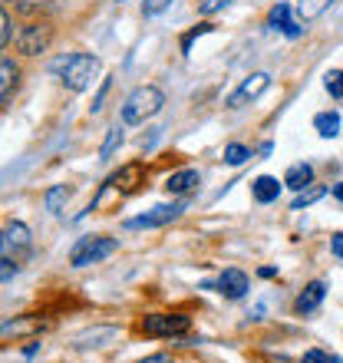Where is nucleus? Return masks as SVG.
<instances>
[{
  "label": "nucleus",
  "instance_id": "1",
  "mask_svg": "<svg viewBox=\"0 0 343 363\" xmlns=\"http://www.w3.org/2000/svg\"><path fill=\"white\" fill-rule=\"evenodd\" d=\"M162 106H165V93L159 86H135L133 93L125 96L119 116H123L125 125H139V123H145V119H152V116L162 113Z\"/></svg>",
  "mask_w": 343,
  "mask_h": 363
},
{
  "label": "nucleus",
  "instance_id": "2",
  "mask_svg": "<svg viewBox=\"0 0 343 363\" xmlns=\"http://www.w3.org/2000/svg\"><path fill=\"white\" fill-rule=\"evenodd\" d=\"M53 69H60V79H63L67 89L86 93V89L93 86V79L99 77V60H96L93 53H69V57H63Z\"/></svg>",
  "mask_w": 343,
  "mask_h": 363
},
{
  "label": "nucleus",
  "instance_id": "3",
  "mask_svg": "<svg viewBox=\"0 0 343 363\" xmlns=\"http://www.w3.org/2000/svg\"><path fill=\"white\" fill-rule=\"evenodd\" d=\"M50 43H53V27L47 20H27L13 33V47L20 57H40V53H47Z\"/></svg>",
  "mask_w": 343,
  "mask_h": 363
},
{
  "label": "nucleus",
  "instance_id": "4",
  "mask_svg": "<svg viewBox=\"0 0 343 363\" xmlns=\"http://www.w3.org/2000/svg\"><path fill=\"white\" fill-rule=\"evenodd\" d=\"M116 251H119V241L116 238L86 235V238H79L77 245H73V251H69V264H73V268H89V264H99V261H106L109 255H116Z\"/></svg>",
  "mask_w": 343,
  "mask_h": 363
},
{
  "label": "nucleus",
  "instance_id": "5",
  "mask_svg": "<svg viewBox=\"0 0 343 363\" xmlns=\"http://www.w3.org/2000/svg\"><path fill=\"white\" fill-rule=\"evenodd\" d=\"M145 337H185L191 330V317L185 314H145L139 324Z\"/></svg>",
  "mask_w": 343,
  "mask_h": 363
},
{
  "label": "nucleus",
  "instance_id": "6",
  "mask_svg": "<svg viewBox=\"0 0 343 363\" xmlns=\"http://www.w3.org/2000/svg\"><path fill=\"white\" fill-rule=\"evenodd\" d=\"M30 245H33V235H30V228L23 221H7L0 228V258L20 261L30 251Z\"/></svg>",
  "mask_w": 343,
  "mask_h": 363
},
{
  "label": "nucleus",
  "instance_id": "7",
  "mask_svg": "<svg viewBox=\"0 0 343 363\" xmlns=\"http://www.w3.org/2000/svg\"><path fill=\"white\" fill-rule=\"evenodd\" d=\"M181 211H185V205H181V201H172V205H155L152 211H145V215H139V218H129V221H125V228H162V225H169V221L181 218Z\"/></svg>",
  "mask_w": 343,
  "mask_h": 363
},
{
  "label": "nucleus",
  "instance_id": "8",
  "mask_svg": "<svg viewBox=\"0 0 343 363\" xmlns=\"http://www.w3.org/2000/svg\"><path fill=\"white\" fill-rule=\"evenodd\" d=\"M211 287H218V294L228 297V301H241V297L251 291V281H248V274H244V271L228 268V271H221V277Z\"/></svg>",
  "mask_w": 343,
  "mask_h": 363
},
{
  "label": "nucleus",
  "instance_id": "9",
  "mask_svg": "<svg viewBox=\"0 0 343 363\" xmlns=\"http://www.w3.org/2000/svg\"><path fill=\"white\" fill-rule=\"evenodd\" d=\"M267 27L281 30V33H284V37H291V40H297L300 33H304V27H300V20L294 17V7H291V4H277V7H271Z\"/></svg>",
  "mask_w": 343,
  "mask_h": 363
},
{
  "label": "nucleus",
  "instance_id": "10",
  "mask_svg": "<svg viewBox=\"0 0 343 363\" xmlns=\"http://www.w3.org/2000/svg\"><path fill=\"white\" fill-rule=\"evenodd\" d=\"M267 86H271V77H267V73H251V77L228 96V106H231V109H238V106H244V103H251V99H257V96L264 93Z\"/></svg>",
  "mask_w": 343,
  "mask_h": 363
},
{
  "label": "nucleus",
  "instance_id": "11",
  "mask_svg": "<svg viewBox=\"0 0 343 363\" xmlns=\"http://www.w3.org/2000/svg\"><path fill=\"white\" fill-rule=\"evenodd\" d=\"M20 86V63L0 53V106H7Z\"/></svg>",
  "mask_w": 343,
  "mask_h": 363
},
{
  "label": "nucleus",
  "instance_id": "12",
  "mask_svg": "<svg viewBox=\"0 0 343 363\" xmlns=\"http://www.w3.org/2000/svg\"><path fill=\"white\" fill-rule=\"evenodd\" d=\"M139 185H145V169L142 162H129L125 169L113 175V179H106L103 189H119V191H135Z\"/></svg>",
  "mask_w": 343,
  "mask_h": 363
},
{
  "label": "nucleus",
  "instance_id": "13",
  "mask_svg": "<svg viewBox=\"0 0 343 363\" xmlns=\"http://www.w3.org/2000/svg\"><path fill=\"white\" fill-rule=\"evenodd\" d=\"M324 294H327V284L324 281H310V284L297 294V301H294V311L297 314H314L317 307L324 304Z\"/></svg>",
  "mask_w": 343,
  "mask_h": 363
},
{
  "label": "nucleus",
  "instance_id": "14",
  "mask_svg": "<svg viewBox=\"0 0 343 363\" xmlns=\"http://www.w3.org/2000/svg\"><path fill=\"white\" fill-rule=\"evenodd\" d=\"M281 185H284V182H277L274 175H257V179L251 182V195H254V201H261V205H271V201H277V195H281Z\"/></svg>",
  "mask_w": 343,
  "mask_h": 363
},
{
  "label": "nucleus",
  "instance_id": "15",
  "mask_svg": "<svg viewBox=\"0 0 343 363\" xmlns=\"http://www.w3.org/2000/svg\"><path fill=\"white\" fill-rule=\"evenodd\" d=\"M198 185V169H179V172H172L165 179V191L169 195H185Z\"/></svg>",
  "mask_w": 343,
  "mask_h": 363
},
{
  "label": "nucleus",
  "instance_id": "16",
  "mask_svg": "<svg viewBox=\"0 0 343 363\" xmlns=\"http://www.w3.org/2000/svg\"><path fill=\"white\" fill-rule=\"evenodd\" d=\"M284 185H287V189H294V191L310 189V185H314V165H310V162L291 165V169H287V175H284Z\"/></svg>",
  "mask_w": 343,
  "mask_h": 363
},
{
  "label": "nucleus",
  "instance_id": "17",
  "mask_svg": "<svg viewBox=\"0 0 343 363\" xmlns=\"http://www.w3.org/2000/svg\"><path fill=\"white\" fill-rule=\"evenodd\" d=\"M334 4L337 0H297V17L304 20V23H310V20H317L320 13H327Z\"/></svg>",
  "mask_w": 343,
  "mask_h": 363
},
{
  "label": "nucleus",
  "instance_id": "18",
  "mask_svg": "<svg viewBox=\"0 0 343 363\" xmlns=\"http://www.w3.org/2000/svg\"><path fill=\"white\" fill-rule=\"evenodd\" d=\"M314 129L324 135V139L340 135V113H317L314 116Z\"/></svg>",
  "mask_w": 343,
  "mask_h": 363
},
{
  "label": "nucleus",
  "instance_id": "19",
  "mask_svg": "<svg viewBox=\"0 0 343 363\" xmlns=\"http://www.w3.org/2000/svg\"><path fill=\"white\" fill-rule=\"evenodd\" d=\"M67 199H69V191H67V185H53V189L47 191V211H53V215H60L63 211V205H67Z\"/></svg>",
  "mask_w": 343,
  "mask_h": 363
},
{
  "label": "nucleus",
  "instance_id": "20",
  "mask_svg": "<svg viewBox=\"0 0 343 363\" xmlns=\"http://www.w3.org/2000/svg\"><path fill=\"white\" fill-rule=\"evenodd\" d=\"M119 145H123V129H119V125H113V129L106 133L103 145H99V159H109V155H113Z\"/></svg>",
  "mask_w": 343,
  "mask_h": 363
},
{
  "label": "nucleus",
  "instance_id": "21",
  "mask_svg": "<svg viewBox=\"0 0 343 363\" xmlns=\"http://www.w3.org/2000/svg\"><path fill=\"white\" fill-rule=\"evenodd\" d=\"M248 159H251V149H248V145H241V143L225 145V162H228V165H244Z\"/></svg>",
  "mask_w": 343,
  "mask_h": 363
},
{
  "label": "nucleus",
  "instance_id": "22",
  "mask_svg": "<svg viewBox=\"0 0 343 363\" xmlns=\"http://www.w3.org/2000/svg\"><path fill=\"white\" fill-rule=\"evenodd\" d=\"M317 199H324V189H304V191H297V199L291 201V211L307 208V205H314Z\"/></svg>",
  "mask_w": 343,
  "mask_h": 363
},
{
  "label": "nucleus",
  "instance_id": "23",
  "mask_svg": "<svg viewBox=\"0 0 343 363\" xmlns=\"http://www.w3.org/2000/svg\"><path fill=\"white\" fill-rule=\"evenodd\" d=\"M324 86L334 99H343V69H330V73L324 77Z\"/></svg>",
  "mask_w": 343,
  "mask_h": 363
},
{
  "label": "nucleus",
  "instance_id": "24",
  "mask_svg": "<svg viewBox=\"0 0 343 363\" xmlns=\"http://www.w3.org/2000/svg\"><path fill=\"white\" fill-rule=\"evenodd\" d=\"M27 330H37V320H7V324H0V337L27 334Z\"/></svg>",
  "mask_w": 343,
  "mask_h": 363
},
{
  "label": "nucleus",
  "instance_id": "25",
  "mask_svg": "<svg viewBox=\"0 0 343 363\" xmlns=\"http://www.w3.org/2000/svg\"><path fill=\"white\" fill-rule=\"evenodd\" d=\"M211 30H215V23H198V27H191L189 33L181 37V53H189L191 43H195L198 37H205V33H211Z\"/></svg>",
  "mask_w": 343,
  "mask_h": 363
},
{
  "label": "nucleus",
  "instance_id": "26",
  "mask_svg": "<svg viewBox=\"0 0 343 363\" xmlns=\"http://www.w3.org/2000/svg\"><path fill=\"white\" fill-rule=\"evenodd\" d=\"M300 363H340V357L327 354V350H320V347H310V350H304Z\"/></svg>",
  "mask_w": 343,
  "mask_h": 363
},
{
  "label": "nucleus",
  "instance_id": "27",
  "mask_svg": "<svg viewBox=\"0 0 343 363\" xmlns=\"http://www.w3.org/2000/svg\"><path fill=\"white\" fill-rule=\"evenodd\" d=\"M109 86H113V77H106L103 83H99V89H96L93 106H89V109H93V116H96V113H103V103H106V96H109Z\"/></svg>",
  "mask_w": 343,
  "mask_h": 363
},
{
  "label": "nucleus",
  "instance_id": "28",
  "mask_svg": "<svg viewBox=\"0 0 343 363\" xmlns=\"http://www.w3.org/2000/svg\"><path fill=\"white\" fill-rule=\"evenodd\" d=\"M10 40H13V30H10V13L0 7V50L7 47Z\"/></svg>",
  "mask_w": 343,
  "mask_h": 363
},
{
  "label": "nucleus",
  "instance_id": "29",
  "mask_svg": "<svg viewBox=\"0 0 343 363\" xmlns=\"http://www.w3.org/2000/svg\"><path fill=\"white\" fill-rule=\"evenodd\" d=\"M20 274V264L13 258H0V281H13Z\"/></svg>",
  "mask_w": 343,
  "mask_h": 363
},
{
  "label": "nucleus",
  "instance_id": "30",
  "mask_svg": "<svg viewBox=\"0 0 343 363\" xmlns=\"http://www.w3.org/2000/svg\"><path fill=\"white\" fill-rule=\"evenodd\" d=\"M172 7V0H142V13L145 17H155V13H162V10Z\"/></svg>",
  "mask_w": 343,
  "mask_h": 363
},
{
  "label": "nucleus",
  "instance_id": "31",
  "mask_svg": "<svg viewBox=\"0 0 343 363\" xmlns=\"http://www.w3.org/2000/svg\"><path fill=\"white\" fill-rule=\"evenodd\" d=\"M235 0H205L201 4V13H218V10H225V7H231Z\"/></svg>",
  "mask_w": 343,
  "mask_h": 363
},
{
  "label": "nucleus",
  "instance_id": "32",
  "mask_svg": "<svg viewBox=\"0 0 343 363\" xmlns=\"http://www.w3.org/2000/svg\"><path fill=\"white\" fill-rule=\"evenodd\" d=\"M330 251H334V258H343V231H337L334 241H330Z\"/></svg>",
  "mask_w": 343,
  "mask_h": 363
},
{
  "label": "nucleus",
  "instance_id": "33",
  "mask_svg": "<svg viewBox=\"0 0 343 363\" xmlns=\"http://www.w3.org/2000/svg\"><path fill=\"white\" fill-rule=\"evenodd\" d=\"M139 363H172V357H165V354H152V357H145V360H139Z\"/></svg>",
  "mask_w": 343,
  "mask_h": 363
},
{
  "label": "nucleus",
  "instance_id": "34",
  "mask_svg": "<svg viewBox=\"0 0 343 363\" xmlns=\"http://www.w3.org/2000/svg\"><path fill=\"white\" fill-rule=\"evenodd\" d=\"M334 199L343 205V182H337V185H334Z\"/></svg>",
  "mask_w": 343,
  "mask_h": 363
},
{
  "label": "nucleus",
  "instance_id": "35",
  "mask_svg": "<svg viewBox=\"0 0 343 363\" xmlns=\"http://www.w3.org/2000/svg\"><path fill=\"white\" fill-rule=\"evenodd\" d=\"M257 274H261V277H277V268H261Z\"/></svg>",
  "mask_w": 343,
  "mask_h": 363
},
{
  "label": "nucleus",
  "instance_id": "36",
  "mask_svg": "<svg viewBox=\"0 0 343 363\" xmlns=\"http://www.w3.org/2000/svg\"><path fill=\"white\" fill-rule=\"evenodd\" d=\"M109 4H123V0H109Z\"/></svg>",
  "mask_w": 343,
  "mask_h": 363
}]
</instances>
